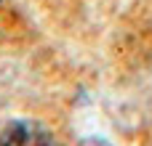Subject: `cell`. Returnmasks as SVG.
<instances>
[{"mask_svg": "<svg viewBox=\"0 0 152 146\" xmlns=\"http://www.w3.org/2000/svg\"><path fill=\"white\" fill-rule=\"evenodd\" d=\"M0 146H51V136L32 120H16L3 130Z\"/></svg>", "mask_w": 152, "mask_h": 146, "instance_id": "cell-1", "label": "cell"}, {"mask_svg": "<svg viewBox=\"0 0 152 146\" xmlns=\"http://www.w3.org/2000/svg\"><path fill=\"white\" fill-rule=\"evenodd\" d=\"M77 146H110L104 138H86V141H80Z\"/></svg>", "mask_w": 152, "mask_h": 146, "instance_id": "cell-2", "label": "cell"}]
</instances>
